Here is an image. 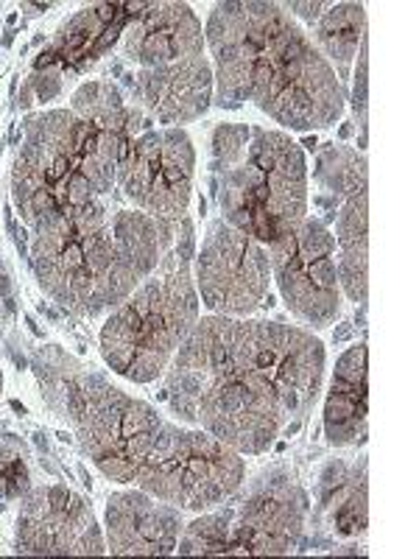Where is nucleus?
I'll return each mask as SVG.
<instances>
[{
	"label": "nucleus",
	"instance_id": "obj_3",
	"mask_svg": "<svg viewBox=\"0 0 419 559\" xmlns=\"http://www.w3.org/2000/svg\"><path fill=\"white\" fill-rule=\"evenodd\" d=\"M177 224L101 197L34 227L32 263L53 302L79 317L118 308L157 269Z\"/></svg>",
	"mask_w": 419,
	"mask_h": 559
},
{
	"label": "nucleus",
	"instance_id": "obj_25",
	"mask_svg": "<svg viewBox=\"0 0 419 559\" xmlns=\"http://www.w3.org/2000/svg\"><path fill=\"white\" fill-rule=\"evenodd\" d=\"M279 9H288V12H297L299 17H306V20H319L322 17V12L327 7H324V3H283V7Z\"/></svg>",
	"mask_w": 419,
	"mask_h": 559
},
{
	"label": "nucleus",
	"instance_id": "obj_1",
	"mask_svg": "<svg viewBox=\"0 0 419 559\" xmlns=\"http://www.w3.org/2000/svg\"><path fill=\"white\" fill-rule=\"evenodd\" d=\"M322 378L324 347L313 333L213 313L173 353L166 397L182 423L254 456L283 431H297Z\"/></svg>",
	"mask_w": 419,
	"mask_h": 559
},
{
	"label": "nucleus",
	"instance_id": "obj_15",
	"mask_svg": "<svg viewBox=\"0 0 419 559\" xmlns=\"http://www.w3.org/2000/svg\"><path fill=\"white\" fill-rule=\"evenodd\" d=\"M127 53L143 68L204 57L202 20L184 3H146L127 32Z\"/></svg>",
	"mask_w": 419,
	"mask_h": 559
},
{
	"label": "nucleus",
	"instance_id": "obj_11",
	"mask_svg": "<svg viewBox=\"0 0 419 559\" xmlns=\"http://www.w3.org/2000/svg\"><path fill=\"white\" fill-rule=\"evenodd\" d=\"M193 166L196 154L182 129H152L129 143L115 182L143 213L179 222L191 202Z\"/></svg>",
	"mask_w": 419,
	"mask_h": 559
},
{
	"label": "nucleus",
	"instance_id": "obj_9",
	"mask_svg": "<svg viewBox=\"0 0 419 559\" xmlns=\"http://www.w3.org/2000/svg\"><path fill=\"white\" fill-rule=\"evenodd\" d=\"M268 249L274 280L286 306L313 328H327L342 311L336 238L322 218H302Z\"/></svg>",
	"mask_w": 419,
	"mask_h": 559
},
{
	"label": "nucleus",
	"instance_id": "obj_10",
	"mask_svg": "<svg viewBox=\"0 0 419 559\" xmlns=\"http://www.w3.org/2000/svg\"><path fill=\"white\" fill-rule=\"evenodd\" d=\"M272 261L268 249L232 224L216 222L204 236L196 266V292L218 317H249L266 302Z\"/></svg>",
	"mask_w": 419,
	"mask_h": 559
},
{
	"label": "nucleus",
	"instance_id": "obj_7",
	"mask_svg": "<svg viewBox=\"0 0 419 559\" xmlns=\"http://www.w3.org/2000/svg\"><path fill=\"white\" fill-rule=\"evenodd\" d=\"M64 401L84 453L98 471L112 481H134L166 426L163 417L104 376H70Z\"/></svg>",
	"mask_w": 419,
	"mask_h": 559
},
{
	"label": "nucleus",
	"instance_id": "obj_4",
	"mask_svg": "<svg viewBox=\"0 0 419 559\" xmlns=\"http://www.w3.org/2000/svg\"><path fill=\"white\" fill-rule=\"evenodd\" d=\"M137 132L79 118L73 109L32 115L14 163V204L32 227L107 197Z\"/></svg>",
	"mask_w": 419,
	"mask_h": 559
},
{
	"label": "nucleus",
	"instance_id": "obj_16",
	"mask_svg": "<svg viewBox=\"0 0 419 559\" xmlns=\"http://www.w3.org/2000/svg\"><path fill=\"white\" fill-rule=\"evenodd\" d=\"M134 90L159 123L196 121L213 98V68L204 57L182 59L166 68H143L134 79Z\"/></svg>",
	"mask_w": 419,
	"mask_h": 559
},
{
	"label": "nucleus",
	"instance_id": "obj_6",
	"mask_svg": "<svg viewBox=\"0 0 419 559\" xmlns=\"http://www.w3.org/2000/svg\"><path fill=\"white\" fill-rule=\"evenodd\" d=\"M193 224L184 216L177 238L101 331L104 361L134 383H152L199 322V292L191 274Z\"/></svg>",
	"mask_w": 419,
	"mask_h": 559
},
{
	"label": "nucleus",
	"instance_id": "obj_2",
	"mask_svg": "<svg viewBox=\"0 0 419 559\" xmlns=\"http://www.w3.org/2000/svg\"><path fill=\"white\" fill-rule=\"evenodd\" d=\"M204 39L216 57L218 104L254 102L297 132L331 127L344 112V84L279 3L232 0L213 9Z\"/></svg>",
	"mask_w": 419,
	"mask_h": 559
},
{
	"label": "nucleus",
	"instance_id": "obj_13",
	"mask_svg": "<svg viewBox=\"0 0 419 559\" xmlns=\"http://www.w3.org/2000/svg\"><path fill=\"white\" fill-rule=\"evenodd\" d=\"M17 551L37 557L104 554L93 509L68 487H39L23 498L17 518Z\"/></svg>",
	"mask_w": 419,
	"mask_h": 559
},
{
	"label": "nucleus",
	"instance_id": "obj_14",
	"mask_svg": "<svg viewBox=\"0 0 419 559\" xmlns=\"http://www.w3.org/2000/svg\"><path fill=\"white\" fill-rule=\"evenodd\" d=\"M182 518L166 501L137 492H118L107 503L109 551L118 557H166L177 551Z\"/></svg>",
	"mask_w": 419,
	"mask_h": 559
},
{
	"label": "nucleus",
	"instance_id": "obj_8",
	"mask_svg": "<svg viewBox=\"0 0 419 559\" xmlns=\"http://www.w3.org/2000/svg\"><path fill=\"white\" fill-rule=\"evenodd\" d=\"M247 478L241 453L207 431L163 426L152 453L140 464L137 487L179 509H210L229 498Z\"/></svg>",
	"mask_w": 419,
	"mask_h": 559
},
{
	"label": "nucleus",
	"instance_id": "obj_19",
	"mask_svg": "<svg viewBox=\"0 0 419 559\" xmlns=\"http://www.w3.org/2000/svg\"><path fill=\"white\" fill-rule=\"evenodd\" d=\"M338 283L352 302H367L369 292V199L358 191L336 213Z\"/></svg>",
	"mask_w": 419,
	"mask_h": 559
},
{
	"label": "nucleus",
	"instance_id": "obj_23",
	"mask_svg": "<svg viewBox=\"0 0 419 559\" xmlns=\"http://www.w3.org/2000/svg\"><path fill=\"white\" fill-rule=\"evenodd\" d=\"M28 492V471L23 459L9 448H0V496L17 498Z\"/></svg>",
	"mask_w": 419,
	"mask_h": 559
},
{
	"label": "nucleus",
	"instance_id": "obj_21",
	"mask_svg": "<svg viewBox=\"0 0 419 559\" xmlns=\"http://www.w3.org/2000/svg\"><path fill=\"white\" fill-rule=\"evenodd\" d=\"M313 177L322 185L316 202L331 213V218H336V204L342 199L347 202L352 193L367 191V159L358 157V152L352 148L333 146L319 154Z\"/></svg>",
	"mask_w": 419,
	"mask_h": 559
},
{
	"label": "nucleus",
	"instance_id": "obj_20",
	"mask_svg": "<svg viewBox=\"0 0 419 559\" xmlns=\"http://www.w3.org/2000/svg\"><path fill=\"white\" fill-rule=\"evenodd\" d=\"M367 34V12L361 3H338L327 7V12L319 17L316 39L322 45L324 57L336 64V76L347 79L352 59L358 53V45L363 43Z\"/></svg>",
	"mask_w": 419,
	"mask_h": 559
},
{
	"label": "nucleus",
	"instance_id": "obj_5",
	"mask_svg": "<svg viewBox=\"0 0 419 559\" xmlns=\"http://www.w3.org/2000/svg\"><path fill=\"white\" fill-rule=\"evenodd\" d=\"M213 174L224 222L272 247L308 213L306 154L274 129L224 123L213 132Z\"/></svg>",
	"mask_w": 419,
	"mask_h": 559
},
{
	"label": "nucleus",
	"instance_id": "obj_12",
	"mask_svg": "<svg viewBox=\"0 0 419 559\" xmlns=\"http://www.w3.org/2000/svg\"><path fill=\"white\" fill-rule=\"evenodd\" d=\"M308 515V496L288 478H272L252 489L241 503L227 507L224 518V554H288L302 537Z\"/></svg>",
	"mask_w": 419,
	"mask_h": 559
},
{
	"label": "nucleus",
	"instance_id": "obj_26",
	"mask_svg": "<svg viewBox=\"0 0 419 559\" xmlns=\"http://www.w3.org/2000/svg\"><path fill=\"white\" fill-rule=\"evenodd\" d=\"M0 386H3V381H0Z\"/></svg>",
	"mask_w": 419,
	"mask_h": 559
},
{
	"label": "nucleus",
	"instance_id": "obj_22",
	"mask_svg": "<svg viewBox=\"0 0 419 559\" xmlns=\"http://www.w3.org/2000/svg\"><path fill=\"white\" fill-rule=\"evenodd\" d=\"M333 478H324V507L333 509V523L338 534H361L367 528V476H338V464L331 467Z\"/></svg>",
	"mask_w": 419,
	"mask_h": 559
},
{
	"label": "nucleus",
	"instance_id": "obj_18",
	"mask_svg": "<svg viewBox=\"0 0 419 559\" xmlns=\"http://www.w3.org/2000/svg\"><path fill=\"white\" fill-rule=\"evenodd\" d=\"M324 433L333 445H356L367 439V344L349 347L336 361L324 403Z\"/></svg>",
	"mask_w": 419,
	"mask_h": 559
},
{
	"label": "nucleus",
	"instance_id": "obj_17",
	"mask_svg": "<svg viewBox=\"0 0 419 559\" xmlns=\"http://www.w3.org/2000/svg\"><path fill=\"white\" fill-rule=\"evenodd\" d=\"M146 3H96L84 9L57 34L48 48L39 53L37 70H68L98 59L115 45L118 34L129 28Z\"/></svg>",
	"mask_w": 419,
	"mask_h": 559
},
{
	"label": "nucleus",
	"instance_id": "obj_24",
	"mask_svg": "<svg viewBox=\"0 0 419 559\" xmlns=\"http://www.w3.org/2000/svg\"><path fill=\"white\" fill-rule=\"evenodd\" d=\"M358 82H356V112L361 121H367V39L361 43V57H358Z\"/></svg>",
	"mask_w": 419,
	"mask_h": 559
}]
</instances>
